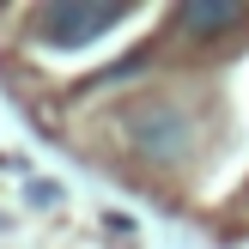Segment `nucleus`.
I'll list each match as a JSON object with an SVG mask.
<instances>
[{"instance_id":"2","label":"nucleus","mask_w":249,"mask_h":249,"mask_svg":"<svg viewBox=\"0 0 249 249\" xmlns=\"http://www.w3.org/2000/svg\"><path fill=\"white\" fill-rule=\"evenodd\" d=\"M128 146L146 158H158V164H177L182 152H189V116H182L177 104H140L128 109Z\"/></svg>"},{"instance_id":"1","label":"nucleus","mask_w":249,"mask_h":249,"mask_svg":"<svg viewBox=\"0 0 249 249\" xmlns=\"http://www.w3.org/2000/svg\"><path fill=\"white\" fill-rule=\"evenodd\" d=\"M128 18V6H43L31 18V36L43 49H85L97 36H109Z\"/></svg>"},{"instance_id":"3","label":"nucleus","mask_w":249,"mask_h":249,"mask_svg":"<svg viewBox=\"0 0 249 249\" xmlns=\"http://www.w3.org/2000/svg\"><path fill=\"white\" fill-rule=\"evenodd\" d=\"M243 18V6H231V0H195V6L177 12V24L189 36H207V31H231V24Z\"/></svg>"}]
</instances>
